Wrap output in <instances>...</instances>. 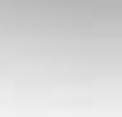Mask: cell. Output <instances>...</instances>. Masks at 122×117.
Masks as SVG:
<instances>
[{"instance_id":"cell-1","label":"cell","mask_w":122,"mask_h":117,"mask_svg":"<svg viewBox=\"0 0 122 117\" xmlns=\"http://www.w3.org/2000/svg\"><path fill=\"white\" fill-rule=\"evenodd\" d=\"M0 117H122V0H0Z\"/></svg>"}]
</instances>
